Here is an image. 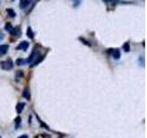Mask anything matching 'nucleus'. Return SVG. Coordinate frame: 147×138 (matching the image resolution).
<instances>
[{
  "mask_svg": "<svg viewBox=\"0 0 147 138\" xmlns=\"http://www.w3.org/2000/svg\"><path fill=\"white\" fill-rule=\"evenodd\" d=\"M0 64H1V67L4 70H10V69L13 68V66H14L11 59H7L6 61H3Z\"/></svg>",
  "mask_w": 147,
  "mask_h": 138,
  "instance_id": "1",
  "label": "nucleus"
},
{
  "mask_svg": "<svg viewBox=\"0 0 147 138\" xmlns=\"http://www.w3.org/2000/svg\"><path fill=\"white\" fill-rule=\"evenodd\" d=\"M108 52L111 53L112 57L114 59L118 60L121 58V52H119V50H118V49H111V50H109Z\"/></svg>",
  "mask_w": 147,
  "mask_h": 138,
  "instance_id": "2",
  "label": "nucleus"
},
{
  "mask_svg": "<svg viewBox=\"0 0 147 138\" xmlns=\"http://www.w3.org/2000/svg\"><path fill=\"white\" fill-rule=\"evenodd\" d=\"M28 48H29V43L26 41H23L21 43L17 46V50H23V51H26Z\"/></svg>",
  "mask_w": 147,
  "mask_h": 138,
  "instance_id": "3",
  "label": "nucleus"
},
{
  "mask_svg": "<svg viewBox=\"0 0 147 138\" xmlns=\"http://www.w3.org/2000/svg\"><path fill=\"white\" fill-rule=\"evenodd\" d=\"M7 51H8V45H7V44L0 45V57L6 54L7 53Z\"/></svg>",
  "mask_w": 147,
  "mask_h": 138,
  "instance_id": "4",
  "label": "nucleus"
},
{
  "mask_svg": "<svg viewBox=\"0 0 147 138\" xmlns=\"http://www.w3.org/2000/svg\"><path fill=\"white\" fill-rule=\"evenodd\" d=\"M31 1H29V0H22L20 1V7L21 9H25L27 7H29L30 5Z\"/></svg>",
  "mask_w": 147,
  "mask_h": 138,
  "instance_id": "5",
  "label": "nucleus"
},
{
  "mask_svg": "<svg viewBox=\"0 0 147 138\" xmlns=\"http://www.w3.org/2000/svg\"><path fill=\"white\" fill-rule=\"evenodd\" d=\"M20 33H21V31H20V29H18V28H15V29H12L11 31H10V34L13 35V36H15V37L20 36Z\"/></svg>",
  "mask_w": 147,
  "mask_h": 138,
  "instance_id": "6",
  "label": "nucleus"
},
{
  "mask_svg": "<svg viewBox=\"0 0 147 138\" xmlns=\"http://www.w3.org/2000/svg\"><path fill=\"white\" fill-rule=\"evenodd\" d=\"M22 96L24 97L25 99H30V90H29V89L28 87H26V89L23 90V92H22Z\"/></svg>",
  "mask_w": 147,
  "mask_h": 138,
  "instance_id": "7",
  "label": "nucleus"
},
{
  "mask_svg": "<svg viewBox=\"0 0 147 138\" xmlns=\"http://www.w3.org/2000/svg\"><path fill=\"white\" fill-rule=\"evenodd\" d=\"M24 106H25V103H22V102L18 103V104L17 105V107H16L17 112H18V113H20V112H22V110H23V109H24Z\"/></svg>",
  "mask_w": 147,
  "mask_h": 138,
  "instance_id": "8",
  "label": "nucleus"
},
{
  "mask_svg": "<svg viewBox=\"0 0 147 138\" xmlns=\"http://www.w3.org/2000/svg\"><path fill=\"white\" fill-rule=\"evenodd\" d=\"M7 15L10 17V18H15L16 17L15 11H14L13 9H11V8H7Z\"/></svg>",
  "mask_w": 147,
  "mask_h": 138,
  "instance_id": "9",
  "label": "nucleus"
},
{
  "mask_svg": "<svg viewBox=\"0 0 147 138\" xmlns=\"http://www.w3.org/2000/svg\"><path fill=\"white\" fill-rule=\"evenodd\" d=\"M27 35H28V37H29L30 39H33L34 38V34H33V32H32V30H31L30 27L28 28V30H27Z\"/></svg>",
  "mask_w": 147,
  "mask_h": 138,
  "instance_id": "10",
  "label": "nucleus"
},
{
  "mask_svg": "<svg viewBox=\"0 0 147 138\" xmlns=\"http://www.w3.org/2000/svg\"><path fill=\"white\" fill-rule=\"evenodd\" d=\"M16 64H18V66H23V64H26L25 59H17L16 60Z\"/></svg>",
  "mask_w": 147,
  "mask_h": 138,
  "instance_id": "11",
  "label": "nucleus"
},
{
  "mask_svg": "<svg viewBox=\"0 0 147 138\" xmlns=\"http://www.w3.org/2000/svg\"><path fill=\"white\" fill-rule=\"evenodd\" d=\"M123 50H124V52H126V53L130 52V44H129V43L123 44Z\"/></svg>",
  "mask_w": 147,
  "mask_h": 138,
  "instance_id": "12",
  "label": "nucleus"
},
{
  "mask_svg": "<svg viewBox=\"0 0 147 138\" xmlns=\"http://www.w3.org/2000/svg\"><path fill=\"white\" fill-rule=\"evenodd\" d=\"M12 29H13V28H12V26H11L10 23H7V24H6V27H5V30L10 32Z\"/></svg>",
  "mask_w": 147,
  "mask_h": 138,
  "instance_id": "13",
  "label": "nucleus"
},
{
  "mask_svg": "<svg viewBox=\"0 0 147 138\" xmlns=\"http://www.w3.org/2000/svg\"><path fill=\"white\" fill-rule=\"evenodd\" d=\"M20 121H21V119H20V117H17V118L15 119V122H16V123H17V125H18V124L20 123Z\"/></svg>",
  "mask_w": 147,
  "mask_h": 138,
  "instance_id": "14",
  "label": "nucleus"
},
{
  "mask_svg": "<svg viewBox=\"0 0 147 138\" xmlns=\"http://www.w3.org/2000/svg\"><path fill=\"white\" fill-rule=\"evenodd\" d=\"M4 38H5V35H4V33H3L2 31H0V41H3V40H4Z\"/></svg>",
  "mask_w": 147,
  "mask_h": 138,
  "instance_id": "15",
  "label": "nucleus"
},
{
  "mask_svg": "<svg viewBox=\"0 0 147 138\" xmlns=\"http://www.w3.org/2000/svg\"><path fill=\"white\" fill-rule=\"evenodd\" d=\"M22 76H23V73H22V72H18V73H17V77L20 78V77H22Z\"/></svg>",
  "mask_w": 147,
  "mask_h": 138,
  "instance_id": "16",
  "label": "nucleus"
},
{
  "mask_svg": "<svg viewBox=\"0 0 147 138\" xmlns=\"http://www.w3.org/2000/svg\"><path fill=\"white\" fill-rule=\"evenodd\" d=\"M18 138H28V135H23L18 136Z\"/></svg>",
  "mask_w": 147,
  "mask_h": 138,
  "instance_id": "17",
  "label": "nucleus"
},
{
  "mask_svg": "<svg viewBox=\"0 0 147 138\" xmlns=\"http://www.w3.org/2000/svg\"><path fill=\"white\" fill-rule=\"evenodd\" d=\"M0 138H1V136H0Z\"/></svg>",
  "mask_w": 147,
  "mask_h": 138,
  "instance_id": "18",
  "label": "nucleus"
}]
</instances>
